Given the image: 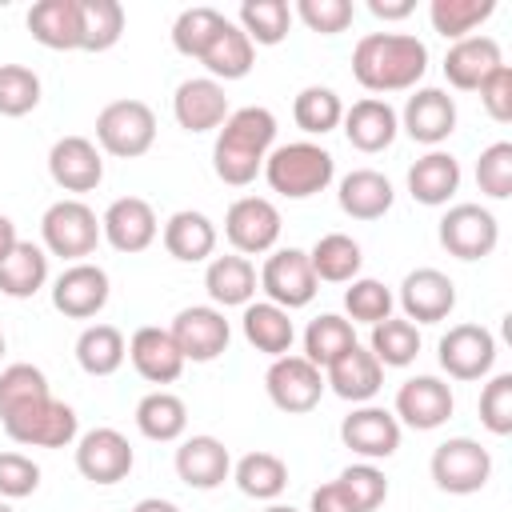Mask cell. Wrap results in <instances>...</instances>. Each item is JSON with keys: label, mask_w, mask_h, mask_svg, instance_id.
<instances>
[{"label": "cell", "mask_w": 512, "mask_h": 512, "mask_svg": "<svg viewBox=\"0 0 512 512\" xmlns=\"http://www.w3.org/2000/svg\"><path fill=\"white\" fill-rule=\"evenodd\" d=\"M428 72V44L408 32H368L352 48V76L360 88L376 92H412Z\"/></svg>", "instance_id": "obj_1"}, {"label": "cell", "mask_w": 512, "mask_h": 512, "mask_svg": "<svg viewBox=\"0 0 512 512\" xmlns=\"http://www.w3.org/2000/svg\"><path fill=\"white\" fill-rule=\"evenodd\" d=\"M272 148H276V116L264 104L236 108L216 128L212 172L232 188H248L264 172V160Z\"/></svg>", "instance_id": "obj_2"}, {"label": "cell", "mask_w": 512, "mask_h": 512, "mask_svg": "<svg viewBox=\"0 0 512 512\" xmlns=\"http://www.w3.org/2000/svg\"><path fill=\"white\" fill-rule=\"evenodd\" d=\"M336 176V160L328 148L312 144V140H292V144H276L264 160V180L276 196L284 200H308L316 192H324Z\"/></svg>", "instance_id": "obj_3"}, {"label": "cell", "mask_w": 512, "mask_h": 512, "mask_svg": "<svg viewBox=\"0 0 512 512\" xmlns=\"http://www.w3.org/2000/svg\"><path fill=\"white\" fill-rule=\"evenodd\" d=\"M40 240H44V252L48 256H60V260L80 264L104 240L100 236V216L84 200L64 196V200H56V204L44 208V216H40Z\"/></svg>", "instance_id": "obj_4"}, {"label": "cell", "mask_w": 512, "mask_h": 512, "mask_svg": "<svg viewBox=\"0 0 512 512\" xmlns=\"http://www.w3.org/2000/svg\"><path fill=\"white\" fill-rule=\"evenodd\" d=\"M156 144V112L144 100H112L96 112V148L116 160H136Z\"/></svg>", "instance_id": "obj_5"}, {"label": "cell", "mask_w": 512, "mask_h": 512, "mask_svg": "<svg viewBox=\"0 0 512 512\" xmlns=\"http://www.w3.org/2000/svg\"><path fill=\"white\" fill-rule=\"evenodd\" d=\"M428 468L440 492L472 496L492 480V452L472 436H448L444 444H436Z\"/></svg>", "instance_id": "obj_6"}, {"label": "cell", "mask_w": 512, "mask_h": 512, "mask_svg": "<svg viewBox=\"0 0 512 512\" xmlns=\"http://www.w3.org/2000/svg\"><path fill=\"white\" fill-rule=\"evenodd\" d=\"M260 292L272 304H280L284 312L308 308L320 292V280L308 264V252L304 248H272L264 268H260Z\"/></svg>", "instance_id": "obj_7"}, {"label": "cell", "mask_w": 512, "mask_h": 512, "mask_svg": "<svg viewBox=\"0 0 512 512\" xmlns=\"http://www.w3.org/2000/svg\"><path fill=\"white\" fill-rule=\"evenodd\" d=\"M324 388H328V384H324V372H320L312 360L296 356V352L276 356V360L268 364V372H264V392H268V400H272L280 412H288V416L312 412V408L320 404Z\"/></svg>", "instance_id": "obj_8"}, {"label": "cell", "mask_w": 512, "mask_h": 512, "mask_svg": "<svg viewBox=\"0 0 512 512\" xmlns=\"http://www.w3.org/2000/svg\"><path fill=\"white\" fill-rule=\"evenodd\" d=\"M440 248L456 260H484L500 244V224L484 204H452L440 216Z\"/></svg>", "instance_id": "obj_9"}, {"label": "cell", "mask_w": 512, "mask_h": 512, "mask_svg": "<svg viewBox=\"0 0 512 512\" xmlns=\"http://www.w3.org/2000/svg\"><path fill=\"white\" fill-rule=\"evenodd\" d=\"M168 332H172L184 364L188 360L192 364H208L220 352H228V340H232V324H228V316L216 304H188V308H180L172 316Z\"/></svg>", "instance_id": "obj_10"}, {"label": "cell", "mask_w": 512, "mask_h": 512, "mask_svg": "<svg viewBox=\"0 0 512 512\" xmlns=\"http://www.w3.org/2000/svg\"><path fill=\"white\" fill-rule=\"evenodd\" d=\"M224 236L240 256H264L280 240V208L268 196H240L224 212Z\"/></svg>", "instance_id": "obj_11"}, {"label": "cell", "mask_w": 512, "mask_h": 512, "mask_svg": "<svg viewBox=\"0 0 512 512\" xmlns=\"http://www.w3.org/2000/svg\"><path fill=\"white\" fill-rule=\"evenodd\" d=\"M136 464V452L128 444L124 432L116 428H88L84 436H76V472L92 484H120L128 480Z\"/></svg>", "instance_id": "obj_12"}, {"label": "cell", "mask_w": 512, "mask_h": 512, "mask_svg": "<svg viewBox=\"0 0 512 512\" xmlns=\"http://www.w3.org/2000/svg\"><path fill=\"white\" fill-rule=\"evenodd\" d=\"M436 356L452 380H484L496 364V336L484 324H452L440 336Z\"/></svg>", "instance_id": "obj_13"}, {"label": "cell", "mask_w": 512, "mask_h": 512, "mask_svg": "<svg viewBox=\"0 0 512 512\" xmlns=\"http://www.w3.org/2000/svg\"><path fill=\"white\" fill-rule=\"evenodd\" d=\"M112 296V284H108V272L92 260H80V264H68L56 280H52V308L64 312L68 320H92L104 312Z\"/></svg>", "instance_id": "obj_14"}, {"label": "cell", "mask_w": 512, "mask_h": 512, "mask_svg": "<svg viewBox=\"0 0 512 512\" xmlns=\"http://www.w3.org/2000/svg\"><path fill=\"white\" fill-rule=\"evenodd\" d=\"M452 412H456V396H452L448 380H440V376H408L396 388L392 416L416 432H432V428L448 424Z\"/></svg>", "instance_id": "obj_15"}, {"label": "cell", "mask_w": 512, "mask_h": 512, "mask_svg": "<svg viewBox=\"0 0 512 512\" xmlns=\"http://www.w3.org/2000/svg\"><path fill=\"white\" fill-rule=\"evenodd\" d=\"M48 176L64 192H96L104 180V152L88 136H60L48 148Z\"/></svg>", "instance_id": "obj_16"}, {"label": "cell", "mask_w": 512, "mask_h": 512, "mask_svg": "<svg viewBox=\"0 0 512 512\" xmlns=\"http://www.w3.org/2000/svg\"><path fill=\"white\" fill-rule=\"evenodd\" d=\"M340 440H344V448H352L356 456L376 464V460L396 456V448H400V420L388 408H380V404H356L340 420Z\"/></svg>", "instance_id": "obj_17"}, {"label": "cell", "mask_w": 512, "mask_h": 512, "mask_svg": "<svg viewBox=\"0 0 512 512\" xmlns=\"http://www.w3.org/2000/svg\"><path fill=\"white\" fill-rule=\"evenodd\" d=\"M400 308H404V320H412L416 328L420 324H440L452 316L456 308V284L448 272L440 268H412L400 284Z\"/></svg>", "instance_id": "obj_18"}, {"label": "cell", "mask_w": 512, "mask_h": 512, "mask_svg": "<svg viewBox=\"0 0 512 512\" xmlns=\"http://www.w3.org/2000/svg\"><path fill=\"white\" fill-rule=\"evenodd\" d=\"M4 432H8V440L24 444V448H68L80 436V416L72 404L52 396L40 408H32L28 416L4 424Z\"/></svg>", "instance_id": "obj_19"}, {"label": "cell", "mask_w": 512, "mask_h": 512, "mask_svg": "<svg viewBox=\"0 0 512 512\" xmlns=\"http://www.w3.org/2000/svg\"><path fill=\"white\" fill-rule=\"evenodd\" d=\"M100 236H104L116 252L132 256V252L152 248V240L160 236V220H156V212H152V204H148L144 196H120V200H112V204L104 208V216H100Z\"/></svg>", "instance_id": "obj_20"}, {"label": "cell", "mask_w": 512, "mask_h": 512, "mask_svg": "<svg viewBox=\"0 0 512 512\" xmlns=\"http://www.w3.org/2000/svg\"><path fill=\"white\" fill-rule=\"evenodd\" d=\"M396 116H400V128L428 148L444 144L456 132V100L444 88H412V96L404 100V112Z\"/></svg>", "instance_id": "obj_21"}, {"label": "cell", "mask_w": 512, "mask_h": 512, "mask_svg": "<svg viewBox=\"0 0 512 512\" xmlns=\"http://www.w3.org/2000/svg\"><path fill=\"white\" fill-rule=\"evenodd\" d=\"M172 464H176V476L196 492H212L232 476V452L224 448V440H216L208 432L180 440Z\"/></svg>", "instance_id": "obj_22"}, {"label": "cell", "mask_w": 512, "mask_h": 512, "mask_svg": "<svg viewBox=\"0 0 512 512\" xmlns=\"http://www.w3.org/2000/svg\"><path fill=\"white\" fill-rule=\"evenodd\" d=\"M172 116L184 132H212L228 120V96L224 84H216L212 76H192L184 84H176L172 92Z\"/></svg>", "instance_id": "obj_23"}, {"label": "cell", "mask_w": 512, "mask_h": 512, "mask_svg": "<svg viewBox=\"0 0 512 512\" xmlns=\"http://www.w3.org/2000/svg\"><path fill=\"white\" fill-rule=\"evenodd\" d=\"M344 136H348V144L356 148V152H384V148H392V140H396V132H400V116H396V108L388 104V100H380V96H364V100H356L352 108H344Z\"/></svg>", "instance_id": "obj_24"}, {"label": "cell", "mask_w": 512, "mask_h": 512, "mask_svg": "<svg viewBox=\"0 0 512 512\" xmlns=\"http://www.w3.org/2000/svg\"><path fill=\"white\" fill-rule=\"evenodd\" d=\"M128 360H132V368H136L148 384H172V380H180V372H184V356H180L172 332L160 328V324H144V328L132 332V340H128Z\"/></svg>", "instance_id": "obj_25"}, {"label": "cell", "mask_w": 512, "mask_h": 512, "mask_svg": "<svg viewBox=\"0 0 512 512\" xmlns=\"http://www.w3.org/2000/svg\"><path fill=\"white\" fill-rule=\"evenodd\" d=\"M324 384H328L340 400H348V404H368V400L380 392V384H384V368H380V360L356 340L344 356H336V360L324 368Z\"/></svg>", "instance_id": "obj_26"}, {"label": "cell", "mask_w": 512, "mask_h": 512, "mask_svg": "<svg viewBox=\"0 0 512 512\" xmlns=\"http://www.w3.org/2000/svg\"><path fill=\"white\" fill-rule=\"evenodd\" d=\"M204 288H208V300L224 312V308H244L252 304L256 288H260V276H256V264L240 252H228V256H212L208 268H204Z\"/></svg>", "instance_id": "obj_27"}, {"label": "cell", "mask_w": 512, "mask_h": 512, "mask_svg": "<svg viewBox=\"0 0 512 512\" xmlns=\"http://www.w3.org/2000/svg\"><path fill=\"white\" fill-rule=\"evenodd\" d=\"M460 192V160L452 152H424L412 168H408V196L424 208H440Z\"/></svg>", "instance_id": "obj_28"}, {"label": "cell", "mask_w": 512, "mask_h": 512, "mask_svg": "<svg viewBox=\"0 0 512 512\" xmlns=\"http://www.w3.org/2000/svg\"><path fill=\"white\" fill-rule=\"evenodd\" d=\"M392 200H396V188L376 168H352L336 188V204L352 220H380L392 208Z\"/></svg>", "instance_id": "obj_29"}, {"label": "cell", "mask_w": 512, "mask_h": 512, "mask_svg": "<svg viewBox=\"0 0 512 512\" xmlns=\"http://www.w3.org/2000/svg\"><path fill=\"white\" fill-rule=\"evenodd\" d=\"M160 240H164V252L180 264H200L216 252V224L196 212V208H180L164 220L160 228Z\"/></svg>", "instance_id": "obj_30"}, {"label": "cell", "mask_w": 512, "mask_h": 512, "mask_svg": "<svg viewBox=\"0 0 512 512\" xmlns=\"http://www.w3.org/2000/svg\"><path fill=\"white\" fill-rule=\"evenodd\" d=\"M500 44L492 36H464L444 52V76L460 92H476L492 68H500Z\"/></svg>", "instance_id": "obj_31"}, {"label": "cell", "mask_w": 512, "mask_h": 512, "mask_svg": "<svg viewBox=\"0 0 512 512\" xmlns=\"http://www.w3.org/2000/svg\"><path fill=\"white\" fill-rule=\"evenodd\" d=\"M28 32L52 52L80 48V0H36L28 8Z\"/></svg>", "instance_id": "obj_32"}, {"label": "cell", "mask_w": 512, "mask_h": 512, "mask_svg": "<svg viewBox=\"0 0 512 512\" xmlns=\"http://www.w3.org/2000/svg\"><path fill=\"white\" fill-rule=\"evenodd\" d=\"M240 328H244V340H248L256 352L272 356V360L292 352V340H296L292 312H284V308L272 304V300H252V304H244Z\"/></svg>", "instance_id": "obj_33"}, {"label": "cell", "mask_w": 512, "mask_h": 512, "mask_svg": "<svg viewBox=\"0 0 512 512\" xmlns=\"http://www.w3.org/2000/svg\"><path fill=\"white\" fill-rule=\"evenodd\" d=\"M48 284V252L44 244L16 240L8 256H0V292L12 300H32Z\"/></svg>", "instance_id": "obj_34"}, {"label": "cell", "mask_w": 512, "mask_h": 512, "mask_svg": "<svg viewBox=\"0 0 512 512\" xmlns=\"http://www.w3.org/2000/svg\"><path fill=\"white\" fill-rule=\"evenodd\" d=\"M44 400H52V388L36 364L16 360V364L0 368V424H12L16 416L40 408Z\"/></svg>", "instance_id": "obj_35"}, {"label": "cell", "mask_w": 512, "mask_h": 512, "mask_svg": "<svg viewBox=\"0 0 512 512\" xmlns=\"http://www.w3.org/2000/svg\"><path fill=\"white\" fill-rule=\"evenodd\" d=\"M200 64L208 68V76H212L216 84H224V80H244V76L252 72V64H256V44L240 32V24L224 20V28L216 32V40L204 48Z\"/></svg>", "instance_id": "obj_36"}, {"label": "cell", "mask_w": 512, "mask_h": 512, "mask_svg": "<svg viewBox=\"0 0 512 512\" xmlns=\"http://www.w3.org/2000/svg\"><path fill=\"white\" fill-rule=\"evenodd\" d=\"M308 264L316 272V280L324 284H352L364 268V252L352 236L344 232H324L312 248H308Z\"/></svg>", "instance_id": "obj_37"}, {"label": "cell", "mask_w": 512, "mask_h": 512, "mask_svg": "<svg viewBox=\"0 0 512 512\" xmlns=\"http://www.w3.org/2000/svg\"><path fill=\"white\" fill-rule=\"evenodd\" d=\"M136 428H140L144 440L172 444V440H180L184 428H188V404H184L176 392L156 388V392L140 396V404H136Z\"/></svg>", "instance_id": "obj_38"}, {"label": "cell", "mask_w": 512, "mask_h": 512, "mask_svg": "<svg viewBox=\"0 0 512 512\" xmlns=\"http://www.w3.org/2000/svg\"><path fill=\"white\" fill-rule=\"evenodd\" d=\"M128 360V340L116 324H88L76 336V364L88 376H112Z\"/></svg>", "instance_id": "obj_39"}, {"label": "cell", "mask_w": 512, "mask_h": 512, "mask_svg": "<svg viewBox=\"0 0 512 512\" xmlns=\"http://www.w3.org/2000/svg\"><path fill=\"white\" fill-rule=\"evenodd\" d=\"M232 480H236V488L244 496L276 504L280 492L288 488V464L276 452H248V456H240L232 464Z\"/></svg>", "instance_id": "obj_40"}, {"label": "cell", "mask_w": 512, "mask_h": 512, "mask_svg": "<svg viewBox=\"0 0 512 512\" xmlns=\"http://www.w3.org/2000/svg\"><path fill=\"white\" fill-rule=\"evenodd\" d=\"M356 344V328H352V320H344V316H336V312H320L316 320H308V328H304V360H312L320 372L336 360V356H344L348 348Z\"/></svg>", "instance_id": "obj_41"}, {"label": "cell", "mask_w": 512, "mask_h": 512, "mask_svg": "<svg viewBox=\"0 0 512 512\" xmlns=\"http://www.w3.org/2000/svg\"><path fill=\"white\" fill-rule=\"evenodd\" d=\"M368 352L380 360V368H408L420 356V328L404 316H388V320L372 324Z\"/></svg>", "instance_id": "obj_42"}, {"label": "cell", "mask_w": 512, "mask_h": 512, "mask_svg": "<svg viewBox=\"0 0 512 512\" xmlns=\"http://www.w3.org/2000/svg\"><path fill=\"white\" fill-rule=\"evenodd\" d=\"M124 36L120 0H80V52H108Z\"/></svg>", "instance_id": "obj_43"}, {"label": "cell", "mask_w": 512, "mask_h": 512, "mask_svg": "<svg viewBox=\"0 0 512 512\" xmlns=\"http://www.w3.org/2000/svg\"><path fill=\"white\" fill-rule=\"evenodd\" d=\"M292 120H296L300 132L324 136V132L340 128V120H344V100L336 96V88L308 84V88H300L296 100H292Z\"/></svg>", "instance_id": "obj_44"}, {"label": "cell", "mask_w": 512, "mask_h": 512, "mask_svg": "<svg viewBox=\"0 0 512 512\" xmlns=\"http://www.w3.org/2000/svg\"><path fill=\"white\" fill-rule=\"evenodd\" d=\"M496 12V0H432L428 4V20L444 40H464L472 36L488 16Z\"/></svg>", "instance_id": "obj_45"}, {"label": "cell", "mask_w": 512, "mask_h": 512, "mask_svg": "<svg viewBox=\"0 0 512 512\" xmlns=\"http://www.w3.org/2000/svg\"><path fill=\"white\" fill-rule=\"evenodd\" d=\"M236 24H240V32H244L252 44L272 48V44H280V40L288 36V28H292V8H288L284 0H244Z\"/></svg>", "instance_id": "obj_46"}, {"label": "cell", "mask_w": 512, "mask_h": 512, "mask_svg": "<svg viewBox=\"0 0 512 512\" xmlns=\"http://www.w3.org/2000/svg\"><path fill=\"white\" fill-rule=\"evenodd\" d=\"M224 12H216V8H208V4H196V8H184L180 16H176V24H172V48L180 52V56H192V60H200L204 56V48L216 40V32L224 28Z\"/></svg>", "instance_id": "obj_47"}, {"label": "cell", "mask_w": 512, "mask_h": 512, "mask_svg": "<svg viewBox=\"0 0 512 512\" xmlns=\"http://www.w3.org/2000/svg\"><path fill=\"white\" fill-rule=\"evenodd\" d=\"M396 308V296L384 280H372V276H356L348 288H344V312L352 324H380L388 320Z\"/></svg>", "instance_id": "obj_48"}, {"label": "cell", "mask_w": 512, "mask_h": 512, "mask_svg": "<svg viewBox=\"0 0 512 512\" xmlns=\"http://www.w3.org/2000/svg\"><path fill=\"white\" fill-rule=\"evenodd\" d=\"M40 104V76L28 64H0V116H28Z\"/></svg>", "instance_id": "obj_49"}, {"label": "cell", "mask_w": 512, "mask_h": 512, "mask_svg": "<svg viewBox=\"0 0 512 512\" xmlns=\"http://www.w3.org/2000/svg\"><path fill=\"white\" fill-rule=\"evenodd\" d=\"M476 188L488 196V200H508L512 196V144L508 140H496L480 152L476 160Z\"/></svg>", "instance_id": "obj_50"}, {"label": "cell", "mask_w": 512, "mask_h": 512, "mask_svg": "<svg viewBox=\"0 0 512 512\" xmlns=\"http://www.w3.org/2000/svg\"><path fill=\"white\" fill-rule=\"evenodd\" d=\"M336 484L348 492V500H352L360 512H376V508L388 500V480H384V472H380L376 464H368V460L348 464V468L336 476Z\"/></svg>", "instance_id": "obj_51"}, {"label": "cell", "mask_w": 512, "mask_h": 512, "mask_svg": "<svg viewBox=\"0 0 512 512\" xmlns=\"http://www.w3.org/2000/svg\"><path fill=\"white\" fill-rule=\"evenodd\" d=\"M480 424L492 436H508L512 432V372H496L480 388Z\"/></svg>", "instance_id": "obj_52"}, {"label": "cell", "mask_w": 512, "mask_h": 512, "mask_svg": "<svg viewBox=\"0 0 512 512\" xmlns=\"http://www.w3.org/2000/svg\"><path fill=\"white\" fill-rule=\"evenodd\" d=\"M292 16H300L320 36H336V32H344L352 24L356 8H352V0H296Z\"/></svg>", "instance_id": "obj_53"}, {"label": "cell", "mask_w": 512, "mask_h": 512, "mask_svg": "<svg viewBox=\"0 0 512 512\" xmlns=\"http://www.w3.org/2000/svg\"><path fill=\"white\" fill-rule=\"evenodd\" d=\"M40 488V464L24 452H0V500H24Z\"/></svg>", "instance_id": "obj_54"}, {"label": "cell", "mask_w": 512, "mask_h": 512, "mask_svg": "<svg viewBox=\"0 0 512 512\" xmlns=\"http://www.w3.org/2000/svg\"><path fill=\"white\" fill-rule=\"evenodd\" d=\"M476 92H480L484 112H488L496 124H508V120H512V68H508V64L492 68Z\"/></svg>", "instance_id": "obj_55"}, {"label": "cell", "mask_w": 512, "mask_h": 512, "mask_svg": "<svg viewBox=\"0 0 512 512\" xmlns=\"http://www.w3.org/2000/svg\"><path fill=\"white\" fill-rule=\"evenodd\" d=\"M308 512H360V508L348 500V492H344L336 480H328V484L312 488V496H308Z\"/></svg>", "instance_id": "obj_56"}, {"label": "cell", "mask_w": 512, "mask_h": 512, "mask_svg": "<svg viewBox=\"0 0 512 512\" xmlns=\"http://www.w3.org/2000/svg\"><path fill=\"white\" fill-rule=\"evenodd\" d=\"M412 0H368V12L376 16V20H404V16H412Z\"/></svg>", "instance_id": "obj_57"}, {"label": "cell", "mask_w": 512, "mask_h": 512, "mask_svg": "<svg viewBox=\"0 0 512 512\" xmlns=\"http://www.w3.org/2000/svg\"><path fill=\"white\" fill-rule=\"evenodd\" d=\"M132 512H180V508L172 500H164V496H144V500L132 504Z\"/></svg>", "instance_id": "obj_58"}, {"label": "cell", "mask_w": 512, "mask_h": 512, "mask_svg": "<svg viewBox=\"0 0 512 512\" xmlns=\"http://www.w3.org/2000/svg\"><path fill=\"white\" fill-rule=\"evenodd\" d=\"M16 240H20V236H16V224H12V220L0 212V256H8V248H12Z\"/></svg>", "instance_id": "obj_59"}, {"label": "cell", "mask_w": 512, "mask_h": 512, "mask_svg": "<svg viewBox=\"0 0 512 512\" xmlns=\"http://www.w3.org/2000/svg\"><path fill=\"white\" fill-rule=\"evenodd\" d=\"M264 512H300V508H292V504H268Z\"/></svg>", "instance_id": "obj_60"}, {"label": "cell", "mask_w": 512, "mask_h": 512, "mask_svg": "<svg viewBox=\"0 0 512 512\" xmlns=\"http://www.w3.org/2000/svg\"><path fill=\"white\" fill-rule=\"evenodd\" d=\"M0 512H12V504H8V500H0Z\"/></svg>", "instance_id": "obj_61"}, {"label": "cell", "mask_w": 512, "mask_h": 512, "mask_svg": "<svg viewBox=\"0 0 512 512\" xmlns=\"http://www.w3.org/2000/svg\"><path fill=\"white\" fill-rule=\"evenodd\" d=\"M0 360H4V332H0Z\"/></svg>", "instance_id": "obj_62"}]
</instances>
